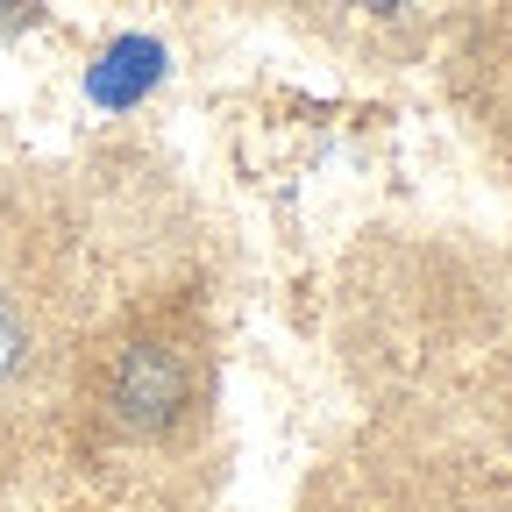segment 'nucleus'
<instances>
[{"label":"nucleus","mask_w":512,"mask_h":512,"mask_svg":"<svg viewBox=\"0 0 512 512\" xmlns=\"http://www.w3.org/2000/svg\"><path fill=\"white\" fill-rule=\"evenodd\" d=\"M207 399V363H200V342L171 320L157 328H136L121 335L107 356H100V377H93V413L114 441H136V448H157V441H178V427L200 413Z\"/></svg>","instance_id":"f257e3e1"},{"label":"nucleus","mask_w":512,"mask_h":512,"mask_svg":"<svg viewBox=\"0 0 512 512\" xmlns=\"http://www.w3.org/2000/svg\"><path fill=\"white\" fill-rule=\"evenodd\" d=\"M43 356H50V342H43V313H36V299H29L22 285L0 278V406L22 399L29 384H36Z\"/></svg>","instance_id":"f03ea898"}]
</instances>
